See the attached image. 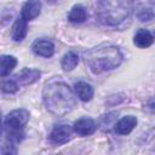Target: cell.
I'll use <instances>...</instances> for the list:
<instances>
[{"instance_id":"6da1fadb","label":"cell","mask_w":155,"mask_h":155,"mask_svg":"<svg viewBox=\"0 0 155 155\" xmlns=\"http://www.w3.org/2000/svg\"><path fill=\"white\" fill-rule=\"evenodd\" d=\"M42 99L46 109L56 116H64L75 107L73 91L65 82L57 79H52L45 84Z\"/></svg>"},{"instance_id":"7a4b0ae2","label":"cell","mask_w":155,"mask_h":155,"mask_svg":"<svg viewBox=\"0 0 155 155\" xmlns=\"http://www.w3.org/2000/svg\"><path fill=\"white\" fill-rule=\"evenodd\" d=\"M84 58L92 73L101 74L119 67L122 62V53L117 46L101 45L86 51L84 53Z\"/></svg>"},{"instance_id":"3957f363","label":"cell","mask_w":155,"mask_h":155,"mask_svg":"<svg viewBox=\"0 0 155 155\" xmlns=\"http://www.w3.org/2000/svg\"><path fill=\"white\" fill-rule=\"evenodd\" d=\"M133 0H96V15L104 25L115 27L130 18Z\"/></svg>"},{"instance_id":"277c9868","label":"cell","mask_w":155,"mask_h":155,"mask_svg":"<svg viewBox=\"0 0 155 155\" xmlns=\"http://www.w3.org/2000/svg\"><path fill=\"white\" fill-rule=\"evenodd\" d=\"M29 120V111L25 109H16L8 113L4 119V134L6 142L19 143L24 138V126Z\"/></svg>"},{"instance_id":"5b68a950","label":"cell","mask_w":155,"mask_h":155,"mask_svg":"<svg viewBox=\"0 0 155 155\" xmlns=\"http://www.w3.org/2000/svg\"><path fill=\"white\" fill-rule=\"evenodd\" d=\"M71 137V128L68 125H59L56 126L51 134H50V142L56 145H61L67 143Z\"/></svg>"},{"instance_id":"8992f818","label":"cell","mask_w":155,"mask_h":155,"mask_svg":"<svg viewBox=\"0 0 155 155\" xmlns=\"http://www.w3.org/2000/svg\"><path fill=\"white\" fill-rule=\"evenodd\" d=\"M96 127L97 126H96V124H94V121L92 119H90V117H81L78 121H75L73 128H74L75 133H78L79 136L85 137V136L92 134L96 131Z\"/></svg>"},{"instance_id":"52a82bcc","label":"cell","mask_w":155,"mask_h":155,"mask_svg":"<svg viewBox=\"0 0 155 155\" xmlns=\"http://www.w3.org/2000/svg\"><path fill=\"white\" fill-rule=\"evenodd\" d=\"M40 12H41V2L39 0H28L22 7L21 16L25 21H31L36 18L40 15Z\"/></svg>"},{"instance_id":"ba28073f","label":"cell","mask_w":155,"mask_h":155,"mask_svg":"<svg viewBox=\"0 0 155 155\" xmlns=\"http://www.w3.org/2000/svg\"><path fill=\"white\" fill-rule=\"evenodd\" d=\"M33 52L38 56H41V57H45V58H48L53 54L54 52V45L50 41V40H45V39H40V40H36L33 46Z\"/></svg>"},{"instance_id":"9c48e42d","label":"cell","mask_w":155,"mask_h":155,"mask_svg":"<svg viewBox=\"0 0 155 155\" xmlns=\"http://www.w3.org/2000/svg\"><path fill=\"white\" fill-rule=\"evenodd\" d=\"M41 73L36 69H29V68H24L22 69L15 78V80L17 82H19V85H30L35 81H38L40 79Z\"/></svg>"},{"instance_id":"30bf717a","label":"cell","mask_w":155,"mask_h":155,"mask_svg":"<svg viewBox=\"0 0 155 155\" xmlns=\"http://www.w3.org/2000/svg\"><path fill=\"white\" fill-rule=\"evenodd\" d=\"M137 125V119L136 116L133 115H128V116H125L122 117L121 120H119L115 125V132L117 134H128L132 132V130L136 127Z\"/></svg>"},{"instance_id":"8fae6325","label":"cell","mask_w":155,"mask_h":155,"mask_svg":"<svg viewBox=\"0 0 155 155\" xmlns=\"http://www.w3.org/2000/svg\"><path fill=\"white\" fill-rule=\"evenodd\" d=\"M74 90L76 96L84 102H88L93 97V87L87 82H84V81L76 82L74 86Z\"/></svg>"},{"instance_id":"7c38bea8","label":"cell","mask_w":155,"mask_h":155,"mask_svg":"<svg viewBox=\"0 0 155 155\" xmlns=\"http://www.w3.org/2000/svg\"><path fill=\"white\" fill-rule=\"evenodd\" d=\"M154 41V38L153 35L147 30V29H139L136 35H134V39H133V42L136 46L140 47V48H147L149 47Z\"/></svg>"},{"instance_id":"4fadbf2b","label":"cell","mask_w":155,"mask_h":155,"mask_svg":"<svg viewBox=\"0 0 155 155\" xmlns=\"http://www.w3.org/2000/svg\"><path fill=\"white\" fill-rule=\"evenodd\" d=\"M27 22L25 19L21 18V19H17L16 23L13 24L12 27V40L13 41H22L27 33H28V27H27Z\"/></svg>"},{"instance_id":"5bb4252c","label":"cell","mask_w":155,"mask_h":155,"mask_svg":"<svg viewBox=\"0 0 155 155\" xmlns=\"http://www.w3.org/2000/svg\"><path fill=\"white\" fill-rule=\"evenodd\" d=\"M87 17V12L82 5H75L68 13V19L71 23H82Z\"/></svg>"},{"instance_id":"9a60e30c","label":"cell","mask_w":155,"mask_h":155,"mask_svg":"<svg viewBox=\"0 0 155 155\" xmlns=\"http://www.w3.org/2000/svg\"><path fill=\"white\" fill-rule=\"evenodd\" d=\"M79 63V56L78 53H75L74 51H69L68 53H65L62 58V62H61V65H62V69L64 71H71Z\"/></svg>"},{"instance_id":"2e32d148","label":"cell","mask_w":155,"mask_h":155,"mask_svg":"<svg viewBox=\"0 0 155 155\" xmlns=\"http://www.w3.org/2000/svg\"><path fill=\"white\" fill-rule=\"evenodd\" d=\"M17 64V59L13 56H2L1 57V64H0V75L6 76L8 75L13 68Z\"/></svg>"},{"instance_id":"e0dca14e","label":"cell","mask_w":155,"mask_h":155,"mask_svg":"<svg viewBox=\"0 0 155 155\" xmlns=\"http://www.w3.org/2000/svg\"><path fill=\"white\" fill-rule=\"evenodd\" d=\"M18 82L13 79V80H5L2 82V92L5 93H15L18 91Z\"/></svg>"},{"instance_id":"ac0fdd59","label":"cell","mask_w":155,"mask_h":155,"mask_svg":"<svg viewBox=\"0 0 155 155\" xmlns=\"http://www.w3.org/2000/svg\"><path fill=\"white\" fill-rule=\"evenodd\" d=\"M137 17H138V19L140 22H149L150 19L154 18V12L150 8H143V10H140L138 12Z\"/></svg>"},{"instance_id":"d6986e66","label":"cell","mask_w":155,"mask_h":155,"mask_svg":"<svg viewBox=\"0 0 155 155\" xmlns=\"http://www.w3.org/2000/svg\"><path fill=\"white\" fill-rule=\"evenodd\" d=\"M144 110L150 114H155V97H151L147 101V103L144 104Z\"/></svg>"},{"instance_id":"ffe728a7","label":"cell","mask_w":155,"mask_h":155,"mask_svg":"<svg viewBox=\"0 0 155 155\" xmlns=\"http://www.w3.org/2000/svg\"><path fill=\"white\" fill-rule=\"evenodd\" d=\"M154 38H155V31H154Z\"/></svg>"},{"instance_id":"44dd1931","label":"cell","mask_w":155,"mask_h":155,"mask_svg":"<svg viewBox=\"0 0 155 155\" xmlns=\"http://www.w3.org/2000/svg\"><path fill=\"white\" fill-rule=\"evenodd\" d=\"M50 1H54V0H50Z\"/></svg>"}]
</instances>
